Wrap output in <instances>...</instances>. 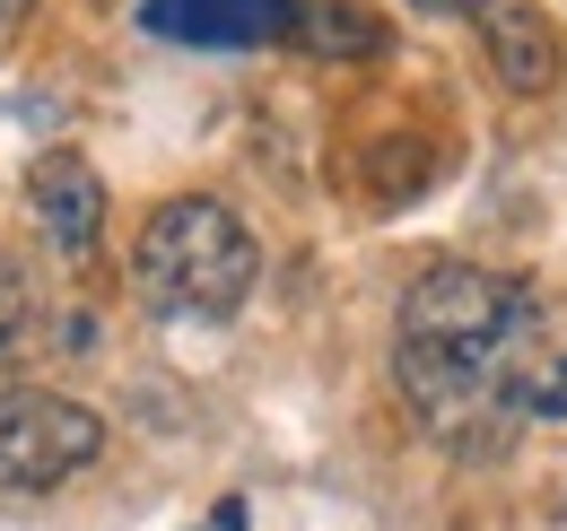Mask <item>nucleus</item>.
Here are the masks:
<instances>
[{
    "label": "nucleus",
    "mask_w": 567,
    "mask_h": 531,
    "mask_svg": "<svg viewBox=\"0 0 567 531\" xmlns=\"http://www.w3.org/2000/svg\"><path fill=\"white\" fill-rule=\"evenodd\" d=\"M254 279H262V244L210 192L157 200L141 218V236H132V288L166 323H227L254 296Z\"/></svg>",
    "instance_id": "f257e3e1"
},
{
    "label": "nucleus",
    "mask_w": 567,
    "mask_h": 531,
    "mask_svg": "<svg viewBox=\"0 0 567 531\" xmlns=\"http://www.w3.org/2000/svg\"><path fill=\"white\" fill-rule=\"evenodd\" d=\"M105 462V418L53 384H9L0 393V488L9 497H53L79 470Z\"/></svg>",
    "instance_id": "f03ea898"
},
{
    "label": "nucleus",
    "mask_w": 567,
    "mask_h": 531,
    "mask_svg": "<svg viewBox=\"0 0 567 531\" xmlns=\"http://www.w3.org/2000/svg\"><path fill=\"white\" fill-rule=\"evenodd\" d=\"M27 209H35L44 244L71 270H87L105 253V184H96V166H87L79 148H44V157L27 166Z\"/></svg>",
    "instance_id": "7ed1b4c3"
},
{
    "label": "nucleus",
    "mask_w": 567,
    "mask_h": 531,
    "mask_svg": "<svg viewBox=\"0 0 567 531\" xmlns=\"http://www.w3.org/2000/svg\"><path fill=\"white\" fill-rule=\"evenodd\" d=\"M463 9H472V27H481L489 70L515 87V96H542V87L559 79V44H550L542 0H463Z\"/></svg>",
    "instance_id": "20e7f679"
},
{
    "label": "nucleus",
    "mask_w": 567,
    "mask_h": 531,
    "mask_svg": "<svg viewBox=\"0 0 567 531\" xmlns=\"http://www.w3.org/2000/svg\"><path fill=\"white\" fill-rule=\"evenodd\" d=\"M44 340V305H35V279L0 253V375H18Z\"/></svg>",
    "instance_id": "39448f33"
},
{
    "label": "nucleus",
    "mask_w": 567,
    "mask_h": 531,
    "mask_svg": "<svg viewBox=\"0 0 567 531\" xmlns=\"http://www.w3.org/2000/svg\"><path fill=\"white\" fill-rule=\"evenodd\" d=\"M306 44L341 53V62H367V53H384V27H367L358 9H306Z\"/></svg>",
    "instance_id": "423d86ee"
},
{
    "label": "nucleus",
    "mask_w": 567,
    "mask_h": 531,
    "mask_svg": "<svg viewBox=\"0 0 567 531\" xmlns=\"http://www.w3.org/2000/svg\"><path fill=\"white\" fill-rule=\"evenodd\" d=\"M202 531H245V497H218V506H210V523H202Z\"/></svg>",
    "instance_id": "0eeeda50"
}]
</instances>
